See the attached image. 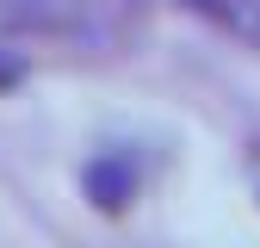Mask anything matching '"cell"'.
I'll return each instance as SVG.
<instances>
[{
    "mask_svg": "<svg viewBox=\"0 0 260 248\" xmlns=\"http://www.w3.org/2000/svg\"><path fill=\"white\" fill-rule=\"evenodd\" d=\"M137 186H143L137 162H130V155H118V149L93 155V162L81 168V193H87V205L106 211V217H124L130 205H137Z\"/></svg>",
    "mask_w": 260,
    "mask_h": 248,
    "instance_id": "obj_1",
    "label": "cell"
},
{
    "mask_svg": "<svg viewBox=\"0 0 260 248\" xmlns=\"http://www.w3.org/2000/svg\"><path fill=\"white\" fill-rule=\"evenodd\" d=\"M186 13H199L205 25H217L223 38H236L248 50H260V0H180Z\"/></svg>",
    "mask_w": 260,
    "mask_h": 248,
    "instance_id": "obj_2",
    "label": "cell"
},
{
    "mask_svg": "<svg viewBox=\"0 0 260 248\" xmlns=\"http://www.w3.org/2000/svg\"><path fill=\"white\" fill-rule=\"evenodd\" d=\"M19 81H25V62L0 50V93H7V87H19Z\"/></svg>",
    "mask_w": 260,
    "mask_h": 248,
    "instance_id": "obj_3",
    "label": "cell"
}]
</instances>
